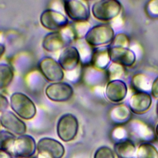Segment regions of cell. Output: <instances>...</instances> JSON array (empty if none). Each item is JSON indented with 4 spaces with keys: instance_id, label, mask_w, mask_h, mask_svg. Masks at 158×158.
I'll use <instances>...</instances> for the list:
<instances>
[{
    "instance_id": "2e32d148",
    "label": "cell",
    "mask_w": 158,
    "mask_h": 158,
    "mask_svg": "<svg viewBox=\"0 0 158 158\" xmlns=\"http://www.w3.org/2000/svg\"><path fill=\"white\" fill-rule=\"evenodd\" d=\"M152 98L149 94L141 91L133 94L129 101V107L135 114H141L150 107Z\"/></svg>"
},
{
    "instance_id": "8992f818",
    "label": "cell",
    "mask_w": 158,
    "mask_h": 158,
    "mask_svg": "<svg viewBox=\"0 0 158 158\" xmlns=\"http://www.w3.org/2000/svg\"><path fill=\"white\" fill-rule=\"evenodd\" d=\"M36 143L30 135H23L16 137L10 151V154L16 158H29L34 156Z\"/></svg>"
},
{
    "instance_id": "3957f363",
    "label": "cell",
    "mask_w": 158,
    "mask_h": 158,
    "mask_svg": "<svg viewBox=\"0 0 158 158\" xmlns=\"http://www.w3.org/2000/svg\"><path fill=\"white\" fill-rule=\"evenodd\" d=\"M114 37V30L110 25L99 24L88 30L85 40L89 46L97 47L111 43Z\"/></svg>"
},
{
    "instance_id": "4fadbf2b",
    "label": "cell",
    "mask_w": 158,
    "mask_h": 158,
    "mask_svg": "<svg viewBox=\"0 0 158 158\" xmlns=\"http://www.w3.org/2000/svg\"><path fill=\"white\" fill-rule=\"evenodd\" d=\"M110 60L119 65L130 67L136 60V56L131 50L121 46H111L108 48Z\"/></svg>"
},
{
    "instance_id": "d6986e66",
    "label": "cell",
    "mask_w": 158,
    "mask_h": 158,
    "mask_svg": "<svg viewBox=\"0 0 158 158\" xmlns=\"http://www.w3.org/2000/svg\"><path fill=\"white\" fill-rule=\"evenodd\" d=\"M14 71L7 64H0V90L6 88L14 78Z\"/></svg>"
},
{
    "instance_id": "ac0fdd59",
    "label": "cell",
    "mask_w": 158,
    "mask_h": 158,
    "mask_svg": "<svg viewBox=\"0 0 158 158\" xmlns=\"http://www.w3.org/2000/svg\"><path fill=\"white\" fill-rule=\"evenodd\" d=\"M110 60L108 49H98L91 57V63L96 68L103 69L106 67Z\"/></svg>"
},
{
    "instance_id": "e0dca14e",
    "label": "cell",
    "mask_w": 158,
    "mask_h": 158,
    "mask_svg": "<svg viewBox=\"0 0 158 158\" xmlns=\"http://www.w3.org/2000/svg\"><path fill=\"white\" fill-rule=\"evenodd\" d=\"M114 151L120 158H133L136 153L135 145L128 139L116 143L114 146Z\"/></svg>"
},
{
    "instance_id": "7c38bea8",
    "label": "cell",
    "mask_w": 158,
    "mask_h": 158,
    "mask_svg": "<svg viewBox=\"0 0 158 158\" xmlns=\"http://www.w3.org/2000/svg\"><path fill=\"white\" fill-rule=\"evenodd\" d=\"M0 125L6 130L18 136L25 135L27 126L14 112L9 110L2 112L0 115Z\"/></svg>"
},
{
    "instance_id": "cb8c5ba5",
    "label": "cell",
    "mask_w": 158,
    "mask_h": 158,
    "mask_svg": "<svg viewBox=\"0 0 158 158\" xmlns=\"http://www.w3.org/2000/svg\"><path fill=\"white\" fill-rule=\"evenodd\" d=\"M9 104V103L7 98L0 93V112L2 113V112L7 110Z\"/></svg>"
},
{
    "instance_id": "5b68a950",
    "label": "cell",
    "mask_w": 158,
    "mask_h": 158,
    "mask_svg": "<svg viewBox=\"0 0 158 158\" xmlns=\"http://www.w3.org/2000/svg\"><path fill=\"white\" fill-rule=\"evenodd\" d=\"M79 124L77 118L70 113L64 114L59 118L56 131L58 137L64 142H69L77 135Z\"/></svg>"
},
{
    "instance_id": "6da1fadb",
    "label": "cell",
    "mask_w": 158,
    "mask_h": 158,
    "mask_svg": "<svg viewBox=\"0 0 158 158\" xmlns=\"http://www.w3.org/2000/svg\"><path fill=\"white\" fill-rule=\"evenodd\" d=\"M75 39L72 27L67 26L60 30L46 34L42 40L41 46L48 52H56L70 46L72 41Z\"/></svg>"
},
{
    "instance_id": "8fae6325",
    "label": "cell",
    "mask_w": 158,
    "mask_h": 158,
    "mask_svg": "<svg viewBox=\"0 0 158 158\" xmlns=\"http://www.w3.org/2000/svg\"><path fill=\"white\" fill-rule=\"evenodd\" d=\"M36 151L48 158H62L65 148L59 141L48 137L41 138L36 144Z\"/></svg>"
},
{
    "instance_id": "9a60e30c",
    "label": "cell",
    "mask_w": 158,
    "mask_h": 158,
    "mask_svg": "<svg viewBox=\"0 0 158 158\" xmlns=\"http://www.w3.org/2000/svg\"><path fill=\"white\" fill-rule=\"evenodd\" d=\"M127 94V86L125 83L120 80L110 81L106 88L107 98L113 102L123 101Z\"/></svg>"
},
{
    "instance_id": "4316f807",
    "label": "cell",
    "mask_w": 158,
    "mask_h": 158,
    "mask_svg": "<svg viewBox=\"0 0 158 158\" xmlns=\"http://www.w3.org/2000/svg\"><path fill=\"white\" fill-rule=\"evenodd\" d=\"M12 157L9 152L0 150V158H12Z\"/></svg>"
},
{
    "instance_id": "ffe728a7",
    "label": "cell",
    "mask_w": 158,
    "mask_h": 158,
    "mask_svg": "<svg viewBox=\"0 0 158 158\" xmlns=\"http://www.w3.org/2000/svg\"><path fill=\"white\" fill-rule=\"evenodd\" d=\"M137 158H158V151L156 148L149 143L141 144L136 151Z\"/></svg>"
},
{
    "instance_id": "30bf717a",
    "label": "cell",
    "mask_w": 158,
    "mask_h": 158,
    "mask_svg": "<svg viewBox=\"0 0 158 158\" xmlns=\"http://www.w3.org/2000/svg\"><path fill=\"white\" fill-rule=\"evenodd\" d=\"M47 98L54 102H62L70 100L73 95L72 86L65 82L51 83L45 89Z\"/></svg>"
},
{
    "instance_id": "603a6c76",
    "label": "cell",
    "mask_w": 158,
    "mask_h": 158,
    "mask_svg": "<svg viewBox=\"0 0 158 158\" xmlns=\"http://www.w3.org/2000/svg\"><path fill=\"white\" fill-rule=\"evenodd\" d=\"M129 43L128 38L125 34H118L111 42V46H121L126 48Z\"/></svg>"
},
{
    "instance_id": "9c48e42d",
    "label": "cell",
    "mask_w": 158,
    "mask_h": 158,
    "mask_svg": "<svg viewBox=\"0 0 158 158\" xmlns=\"http://www.w3.org/2000/svg\"><path fill=\"white\" fill-rule=\"evenodd\" d=\"M40 21L44 28L52 31L60 30L69 23V19L65 15L53 9L44 10L40 15Z\"/></svg>"
},
{
    "instance_id": "d4e9b609",
    "label": "cell",
    "mask_w": 158,
    "mask_h": 158,
    "mask_svg": "<svg viewBox=\"0 0 158 158\" xmlns=\"http://www.w3.org/2000/svg\"><path fill=\"white\" fill-rule=\"evenodd\" d=\"M151 94L154 98L158 99V76L156 78L152 83Z\"/></svg>"
},
{
    "instance_id": "277c9868",
    "label": "cell",
    "mask_w": 158,
    "mask_h": 158,
    "mask_svg": "<svg viewBox=\"0 0 158 158\" xmlns=\"http://www.w3.org/2000/svg\"><path fill=\"white\" fill-rule=\"evenodd\" d=\"M121 4L116 0H101L95 2L91 8L93 17L101 21L110 20L120 14Z\"/></svg>"
},
{
    "instance_id": "7a4b0ae2",
    "label": "cell",
    "mask_w": 158,
    "mask_h": 158,
    "mask_svg": "<svg viewBox=\"0 0 158 158\" xmlns=\"http://www.w3.org/2000/svg\"><path fill=\"white\" fill-rule=\"evenodd\" d=\"M10 106L12 110L21 118L30 120L36 114V107L33 101L25 94L15 92L10 97Z\"/></svg>"
},
{
    "instance_id": "44dd1931",
    "label": "cell",
    "mask_w": 158,
    "mask_h": 158,
    "mask_svg": "<svg viewBox=\"0 0 158 158\" xmlns=\"http://www.w3.org/2000/svg\"><path fill=\"white\" fill-rule=\"evenodd\" d=\"M16 136L6 130H0V150L10 153Z\"/></svg>"
},
{
    "instance_id": "484cf974",
    "label": "cell",
    "mask_w": 158,
    "mask_h": 158,
    "mask_svg": "<svg viewBox=\"0 0 158 158\" xmlns=\"http://www.w3.org/2000/svg\"><path fill=\"white\" fill-rule=\"evenodd\" d=\"M6 51L4 38L3 34L0 31V58L4 55Z\"/></svg>"
},
{
    "instance_id": "f546056e",
    "label": "cell",
    "mask_w": 158,
    "mask_h": 158,
    "mask_svg": "<svg viewBox=\"0 0 158 158\" xmlns=\"http://www.w3.org/2000/svg\"><path fill=\"white\" fill-rule=\"evenodd\" d=\"M156 134H157V136H158V124H157V126H156Z\"/></svg>"
},
{
    "instance_id": "ba28073f",
    "label": "cell",
    "mask_w": 158,
    "mask_h": 158,
    "mask_svg": "<svg viewBox=\"0 0 158 158\" xmlns=\"http://www.w3.org/2000/svg\"><path fill=\"white\" fill-rule=\"evenodd\" d=\"M38 69L44 77L52 83L61 81L64 77V72L62 67L54 59L46 56L38 63Z\"/></svg>"
},
{
    "instance_id": "52a82bcc",
    "label": "cell",
    "mask_w": 158,
    "mask_h": 158,
    "mask_svg": "<svg viewBox=\"0 0 158 158\" xmlns=\"http://www.w3.org/2000/svg\"><path fill=\"white\" fill-rule=\"evenodd\" d=\"M64 7L67 17L75 22H86L90 17L89 6L87 1H65Z\"/></svg>"
},
{
    "instance_id": "83f0119b",
    "label": "cell",
    "mask_w": 158,
    "mask_h": 158,
    "mask_svg": "<svg viewBox=\"0 0 158 158\" xmlns=\"http://www.w3.org/2000/svg\"><path fill=\"white\" fill-rule=\"evenodd\" d=\"M29 158H48V157H45V156H42V155H41V154L37 153L36 155L33 156H32V157H29Z\"/></svg>"
},
{
    "instance_id": "7402d4cb",
    "label": "cell",
    "mask_w": 158,
    "mask_h": 158,
    "mask_svg": "<svg viewBox=\"0 0 158 158\" xmlns=\"http://www.w3.org/2000/svg\"><path fill=\"white\" fill-rule=\"evenodd\" d=\"M93 158H115L113 151L108 146L99 147L94 152Z\"/></svg>"
},
{
    "instance_id": "f1b7e54d",
    "label": "cell",
    "mask_w": 158,
    "mask_h": 158,
    "mask_svg": "<svg viewBox=\"0 0 158 158\" xmlns=\"http://www.w3.org/2000/svg\"><path fill=\"white\" fill-rule=\"evenodd\" d=\"M156 112H157V115L158 116V101H157V106H156Z\"/></svg>"
},
{
    "instance_id": "5bb4252c",
    "label": "cell",
    "mask_w": 158,
    "mask_h": 158,
    "mask_svg": "<svg viewBox=\"0 0 158 158\" xmlns=\"http://www.w3.org/2000/svg\"><path fill=\"white\" fill-rule=\"evenodd\" d=\"M80 59L81 56L78 49L75 46H69L61 51L58 62L64 70L70 72L77 67Z\"/></svg>"
}]
</instances>
